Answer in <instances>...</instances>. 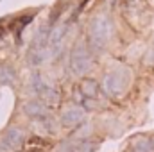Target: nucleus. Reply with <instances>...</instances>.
Here are the masks:
<instances>
[{
  "label": "nucleus",
  "mask_w": 154,
  "mask_h": 152,
  "mask_svg": "<svg viewBox=\"0 0 154 152\" xmlns=\"http://www.w3.org/2000/svg\"><path fill=\"white\" fill-rule=\"evenodd\" d=\"M2 32H4V29H2V27H0V36H2Z\"/></svg>",
  "instance_id": "obj_14"
},
{
  "label": "nucleus",
  "mask_w": 154,
  "mask_h": 152,
  "mask_svg": "<svg viewBox=\"0 0 154 152\" xmlns=\"http://www.w3.org/2000/svg\"><path fill=\"white\" fill-rule=\"evenodd\" d=\"M97 150V141L84 138L79 141V145H75V152H95Z\"/></svg>",
  "instance_id": "obj_10"
},
{
  "label": "nucleus",
  "mask_w": 154,
  "mask_h": 152,
  "mask_svg": "<svg viewBox=\"0 0 154 152\" xmlns=\"http://www.w3.org/2000/svg\"><path fill=\"white\" fill-rule=\"evenodd\" d=\"M54 152H75V145L70 143V140H63V141L57 143V147H56Z\"/></svg>",
  "instance_id": "obj_12"
},
{
  "label": "nucleus",
  "mask_w": 154,
  "mask_h": 152,
  "mask_svg": "<svg viewBox=\"0 0 154 152\" xmlns=\"http://www.w3.org/2000/svg\"><path fill=\"white\" fill-rule=\"evenodd\" d=\"M22 111L31 120H43V118L48 116V108L41 100H27L22 106Z\"/></svg>",
  "instance_id": "obj_6"
},
{
  "label": "nucleus",
  "mask_w": 154,
  "mask_h": 152,
  "mask_svg": "<svg viewBox=\"0 0 154 152\" xmlns=\"http://www.w3.org/2000/svg\"><path fill=\"white\" fill-rule=\"evenodd\" d=\"M32 14H27V16H22L20 20H18V29H16V36H20V32H22V29L27 25V23H31L32 22Z\"/></svg>",
  "instance_id": "obj_13"
},
{
  "label": "nucleus",
  "mask_w": 154,
  "mask_h": 152,
  "mask_svg": "<svg viewBox=\"0 0 154 152\" xmlns=\"http://www.w3.org/2000/svg\"><path fill=\"white\" fill-rule=\"evenodd\" d=\"M127 84H129V72H127L125 68H120V70L109 72V74L104 75L100 90H102L108 97L116 99V97H120V95L125 91Z\"/></svg>",
  "instance_id": "obj_2"
},
{
  "label": "nucleus",
  "mask_w": 154,
  "mask_h": 152,
  "mask_svg": "<svg viewBox=\"0 0 154 152\" xmlns=\"http://www.w3.org/2000/svg\"><path fill=\"white\" fill-rule=\"evenodd\" d=\"M99 90H100V84L91 79V77H84L81 81V86H79V91L82 93L84 99H95L99 95Z\"/></svg>",
  "instance_id": "obj_8"
},
{
  "label": "nucleus",
  "mask_w": 154,
  "mask_h": 152,
  "mask_svg": "<svg viewBox=\"0 0 154 152\" xmlns=\"http://www.w3.org/2000/svg\"><path fill=\"white\" fill-rule=\"evenodd\" d=\"M14 81V72L7 66H2L0 68V84H9Z\"/></svg>",
  "instance_id": "obj_11"
},
{
  "label": "nucleus",
  "mask_w": 154,
  "mask_h": 152,
  "mask_svg": "<svg viewBox=\"0 0 154 152\" xmlns=\"http://www.w3.org/2000/svg\"><path fill=\"white\" fill-rule=\"evenodd\" d=\"M91 65H93V59H91L88 45H82V43L75 45L70 54V70L74 72V75L84 77L91 70Z\"/></svg>",
  "instance_id": "obj_3"
},
{
  "label": "nucleus",
  "mask_w": 154,
  "mask_h": 152,
  "mask_svg": "<svg viewBox=\"0 0 154 152\" xmlns=\"http://www.w3.org/2000/svg\"><path fill=\"white\" fill-rule=\"evenodd\" d=\"M84 116H86V109L82 108V106H70V108H66L63 113H61V118H59V122H61V125L65 127V129H77L81 123H84Z\"/></svg>",
  "instance_id": "obj_5"
},
{
  "label": "nucleus",
  "mask_w": 154,
  "mask_h": 152,
  "mask_svg": "<svg viewBox=\"0 0 154 152\" xmlns=\"http://www.w3.org/2000/svg\"><path fill=\"white\" fill-rule=\"evenodd\" d=\"M25 141H27V132L25 129L18 127V125H13L9 129H5L4 136H2V145L7 149V150H20L22 147H25Z\"/></svg>",
  "instance_id": "obj_4"
},
{
  "label": "nucleus",
  "mask_w": 154,
  "mask_h": 152,
  "mask_svg": "<svg viewBox=\"0 0 154 152\" xmlns=\"http://www.w3.org/2000/svg\"><path fill=\"white\" fill-rule=\"evenodd\" d=\"M133 152H154V141L151 138H145V136H140L133 141Z\"/></svg>",
  "instance_id": "obj_9"
},
{
  "label": "nucleus",
  "mask_w": 154,
  "mask_h": 152,
  "mask_svg": "<svg viewBox=\"0 0 154 152\" xmlns=\"http://www.w3.org/2000/svg\"><path fill=\"white\" fill-rule=\"evenodd\" d=\"M111 32H113V23L109 16L106 14L95 16L88 27V47L95 52L104 50V47L108 45V41L111 38Z\"/></svg>",
  "instance_id": "obj_1"
},
{
  "label": "nucleus",
  "mask_w": 154,
  "mask_h": 152,
  "mask_svg": "<svg viewBox=\"0 0 154 152\" xmlns=\"http://www.w3.org/2000/svg\"><path fill=\"white\" fill-rule=\"evenodd\" d=\"M39 100L47 106V108H56V106H59V102H61V95H59V91L54 88V86H45L41 91H39Z\"/></svg>",
  "instance_id": "obj_7"
}]
</instances>
